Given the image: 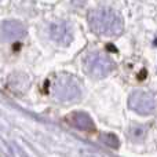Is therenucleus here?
Here are the masks:
<instances>
[{
    "mask_svg": "<svg viewBox=\"0 0 157 157\" xmlns=\"http://www.w3.org/2000/svg\"><path fill=\"white\" fill-rule=\"evenodd\" d=\"M65 121L71 127L86 132H95V124L92 119L84 112H72L65 117Z\"/></svg>",
    "mask_w": 157,
    "mask_h": 157,
    "instance_id": "423d86ee",
    "label": "nucleus"
},
{
    "mask_svg": "<svg viewBox=\"0 0 157 157\" xmlns=\"http://www.w3.org/2000/svg\"><path fill=\"white\" fill-rule=\"evenodd\" d=\"M99 141L110 149H119L120 146V141L117 138V135H114L112 132H102L99 135Z\"/></svg>",
    "mask_w": 157,
    "mask_h": 157,
    "instance_id": "1a4fd4ad",
    "label": "nucleus"
},
{
    "mask_svg": "<svg viewBox=\"0 0 157 157\" xmlns=\"http://www.w3.org/2000/svg\"><path fill=\"white\" fill-rule=\"evenodd\" d=\"M114 69V62L102 52H91L84 58V72L94 78L106 77Z\"/></svg>",
    "mask_w": 157,
    "mask_h": 157,
    "instance_id": "7ed1b4c3",
    "label": "nucleus"
},
{
    "mask_svg": "<svg viewBox=\"0 0 157 157\" xmlns=\"http://www.w3.org/2000/svg\"><path fill=\"white\" fill-rule=\"evenodd\" d=\"M26 35V28L17 19H8L0 25V36L4 40H17Z\"/></svg>",
    "mask_w": 157,
    "mask_h": 157,
    "instance_id": "0eeeda50",
    "label": "nucleus"
},
{
    "mask_svg": "<svg viewBox=\"0 0 157 157\" xmlns=\"http://www.w3.org/2000/svg\"><path fill=\"white\" fill-rule=\"evenodd\" d=\"M51 95L59 102H72L77 101L81 95L80 86L72 76L65 73L55 75L51 78V86H50Z\"/></svg>",
    "mask_w": 157,
    "mask_h": 157,
    "instance_id": "f03ea898",
    "label": "nucleus"
},
{
    "mask_svg": "<svg viewBox=\"0 0 157 157\" xmlns=\"http://www.w3.org/2000/svg\"><path fill=\"white\" fill-rule=\"evenodd\" d=\"M13 80H15V84H10L11 90L15 91L17 94H22L28 90L29 87V80L26 78V76H22V75H17V76H13Z\"/></svg>",
    "mask_w": 157,
    "mask_h": 157,
    "instance_id": "6e6552de",
    "label": "nucleus"
},
{
    "mask_svg": "<svg viewBox=\"0 0 157 157\" xmlns=\"http://www.w3.org/2000/svg\"><path fill=\"white\" fill-rule=\"evenodd\" d=\"M128 106L135 113L150 114L156 110L157 99L153 94L146 91H134L128 98Z\"/></svg>",
    "mask_w": 157,
    "mask_h": 157,
    "instance_id": "20e7f679",
    "label": "nucleus"
},
{
    "mask_svg": "<svg viewBox=\"0 0 157 157\" xmlns=\"http://www.w3.org/2000/svg\"><path fill=\"white\" fill-rule=\"evenodd\" d=\"M145 135H146V128L142 127V125H132L130 128V138L132 141H142L145 138Z\"/></svg>",
    "mask_w": 157,
    "mask_h": 157,
    "instance_id": "9d476101",
    "label": "nucleus"
},
{
    "mask_svg": "<svg viewBox=\"0 0 157 157\" xmlns=\"http://www.w3.org/2000/svg\"><path fill=\"white\" fill-rule=\"evenodd\" d=\"M50 36L54 41L68 46L73 40L72 29L66 21H55L50 25Z\"/></svg>",
    "mask_w": 157,
    "mask_h": 157,
    "instance_id": "39448f33",
    "label": "nucleus"
},
{
    "mask_svg": "<svg viewBox=\"0 0 157 157\" xmlns=\"http://www.w3.org/2000/svg\"><path fill=\"white\" fill-rule=\"evenodd\" d=\"M91 30L98 36L113 37L123 32L124 24L120 14L112 8H95L87 15Z\"/></svg>",
    "mask_w": 157,
    "mask_h": 157,
    "instance_id": "f257e3e1",
    "label": "nucleus"
}]
</instances>
